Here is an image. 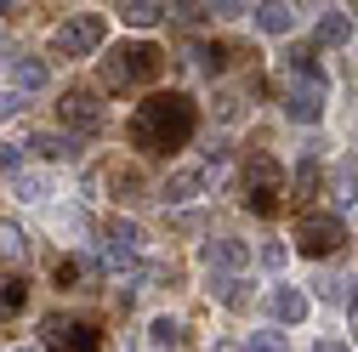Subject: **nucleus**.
Returning a JSON list of instances; mask_svg holds the SVG:
<instances>
[{"instance_id": "f257e3e1", "label": "nucleus", "mask_w": 358, "mask_h": 352, "mask_svg": "<svg viewBox=\"0 0 358 352\" xmlns=\"http://www.w3.org/2000/svg\"><path fill=\"white\" fill-rule=\"evenodd\" d=\"M137 148H182L194 137V103L188 97H154L137 114Z\"/></svg>"}, {"instance_id": "f03ea898", "label": "nucleus", "mask_w": 358, "mask_h": 352, "mask_svg": "<svg viewBox=\"0 0 358 352\" xmlns=\"http://www.w3.org/2000/svg\"><path fill=\"white\" fill-rule=\"evenodd\" d=\"M324 74L313 68L307 57H296L290 63V91H285V114L290 119H301V125H319V114H324Z\"/></svg>"}, {"instance_id": "7ed1b4c3", "label": "nucleus", "mask_w": 358, "mask_h": 352, "mask_svg": "<svg viewBox=\"0 0 358 352\" xmlns=\"http://www.w3.org/2000/svg\"><path fill=\"white\" fill-rule=\"evenodd\" d=\"M137 256H143V228L131 222V216H114V222H108V239H103V261H108L114 273L131 279V273L143 267Z\"/></svg>"}, {"instance_id": "20e7f679", "label": "nucleus", "mask_w": 358, "mask_h": 352, "mask_svg": "<svg viewBox=\"0 0 358 352\" xmlns=\"http://www.w3.org/2000/svg\"><path fill=\"white\" fill-rule=\"evenodd\" d=\"M296 244H301V256H336L347 244V222L341 216H301L296 222Z\"/></svg>"}, {"instance_id": "39448f33", "label": "nucleus", "mask_w": 358, "mask_h": 352, "mask_svg": "<svg viewBox=\"0 0 358 352\" xmlns=\"http://www.w3.org/2000/svg\"><path fill=\"white\" fill-rule=\"evenodd\" d=\"M103 46V17H69L52 29V52L57 57H92Z\"/></svg>"}, {"instance_id": "423d86ee", "label": "nucleus", "mask_w": 358, "mask_h": 352, "mask_svg": "<svg viewBox=\"0 0 358 352\" xmlns=\"http://www.w3.org/2000/svg\"><path fill=\"white\" fill-rule=\"evenodd\" d=\"M245 188H250V193H245V205L267 216V210H273V205H279V188H285V170H279L273 159H267V154H262V159L250 165V176H245Z\"/></svg>"}, {"instance_id": "0eeeda50", "label": "nucleus", "mask_w": 358, "mask_h": 352, "mask_svg": "<svg viewBox=\"0 0 358 352\" xmlns=\"http://www.w3.org/2000/svg\"><path fill=\"white\" fill-rule=\"evenodd\" d=\"M148 74H154V52L148 46H125V52H114L103 63V80L108 85H131V80H148Z\"/></svg>"}, {"instance_id": "6e6552de", "label": "nucleus", "mask_w": 358, "mask_h": 352, "mask_svg": "<svg viewBox=\"0 0 358 352\" xmlns=\"http://www.w3.org/2000/svg\"><path fill=\"white\" fill-rule=\"evenodd\" d=\"M262 307H267V318H279V324H307L313 295H307V290H296V284H273Z\"/></svg>"}, {"instance_id": "1a4fd4ad", "label": "nucleus", "mask_w": 358, "mask_h": 352, "mask_svg": "<svg viewBox=\"0 0 358 352\" xmlns=\"http://www.w3.org/2000/svg\"><path fill=\"white\" fill-rule=\"evenodd\" d=\"M63 125L74 131V137H92V131H103V103L92 91H69L63 97Z\"/></svg>"}, {"instance_id": "9d476101", "label": "nucleus", "mask_w": 358, "mask_h": 352, "mask_svg": "<svg viewBox=\"0 0 358 352\" xmlns=\"http://www.w3.org/2000/svg\"><path fill=\"white\" fill-rule=\"evenodd\" d=\"M205 188H210V170H205V165H182V170L165 176V193H159V199H165V205H188V199H199Z\"/></svg>"}, {"instance_id": "9b49d317", "label": "nucleus", "mask_w": 358, "mask_h": 352, "mask_svg": "<svg viewBox=\"0 0 358 352\" xmlns=\"http://www.w3.org/2000/svg\"><path fill=\"white\" fill-rule=\"evenodd\" d=\"M199 261H205V267H222V273H245L250 267V244L245 239H205Z\"/></svg>"}, {"instance_id": "f8f14e48", "label": "nucleus", "mask_w": 358, "mask_h": 352, "mask_svg": "<svg viewBox=\"0 0 358 352\" xmlns=\"http://www.w3.org/2000/svg\"><path fill=\"white\" fill-rule=\"evenodd\" d=\"M46 346L92 352V346H97V330H92V324H69V318H46Z\"/></svg>"}, {"instance_id": "ddd939ff", "label": "nucleus", "mask_w": 358, "mask_h": 352, "mask_svg": "<svg viewBox=\"0 0 358 352\" xmlns=\"http://www.w3.org/2000/svg\"><path fill=\"white\" fill-rule=\"evenodd\" d=\"M313 34H319V46H347V40L358 34V23L341 6H330V12H319V29H313Z\"/></svg>"}, {"instance_id": "4468645a", "label": "nucleus", "mask_w": 358, "mask_h": 352, "mask_svg": "<svg viewBox=\"0 0 358 352\" xmlns=\"http://www.w3.org/2000/svg\"><path fill=\"white\" fill-rule=\"evenodd\" d=\"M29 148H34L40 159H74V154H80V142H74V137H57V131H29Z\"/></svg>"}, {"instance_id": "2eb2a0df", "label": "nucleus", "mask_w": 358, "mask_h": 352, "mask_svg": "<svg viewBox=\"0 0 358 352\" xmlns=\"http://www.w3.org/2000/svg\"><path fill=\"white\" fill-rule=\"evenodd\" d=\"M256 29H262V34H290V29H296V6L267 0V6H256Z\"/></svg>"}, {"instance_id": "dca6fc26", "label": "nucleus", "mask_w": 358, "mask_h": 352, "mask_svg": "<svg viewBox=\"0 0 358 352\" xmlns=\"http://www.w3.org/2000/svg\"><path fill=\"white\" fill-rule=\"evenodd\" d=\"M46 80H52V74H46L40 57H17V63H12V91H17V97H23V91H40Z\"/></svg>"}, {"instance_id": "f3484780", "label": "nucleus", "mask_w": 358, "mask_h": 352, "mask_svg": "<svg viewBox=\"0 0 358 352\" xmlns=\"http://www.w3.org/2000/svg\"><path fill=\"white\" fill-rule=\"evenodd\" d=\"M159 17H165L159 0H125V6H120V23H125V29H154Z\"/></svg>"}, {"instance_id": "a211bd4d", "label": "nucleus", "mask_w": 358, "mask_h": 352, "mask_svg": "<svg viewBox=\"0 0 358 352\" xmlns=\"http://www.w3.org/2000/svg\"><path fill=\"white\" fill-rule=\"evenodd\" d=\"M12 193H17L23 205H40V199H52V176H40V170H23V176H12Z\"/></svg>"}, {"instance_id": "6ab92c4d", "label": "nucleus", "mask_w": 358, "mask_h": 352, "mask_svg": "<svg viewBox=\"0 0 358 352\" xmlns=\"http://www.w3.org/2000/svg\"><path fill=\"white\" fill-rule=\"evenodd\" d=\"M0 261H29V239H23V228L17 222H0Z\"/></svg>"}, {"instance_id": "aec40b11", "label": "nucleus", "mask_w": 358, "mask_h": 352, "mask_svg": "<svg viewBox=\"0 0 358 352\" xmlns=\"http://www.w3.org/2000/svg\"><path fill=\"white\" fill-rule=\"evenodd\" d=\"M148 346L154 352H176V346H182V324H176V318H154L148 324Z\"/></svg>"}, {"instance_id": "412c9836", "label": "nucleus", "mask_w": 358, "mask_h": 352, "mask_svg": "<svg viewBox=\"0 0 358 352\" xmlns=\"http://www.w3.org/2000/svg\"><path fill=\"white\" fill-rule=\"evenodd\" d=\"M319 295H324V301H336V307H347V313L358 307V290H352V279H319Z\"/></svg>"}, {"instance_id": "4be33fe9", "label": "nucleus", "mask_w": 358, "mask_h": 352, "mask_svg": "<svg viewBox=\"0 0 358 352\" xmlns=\"http://www.w3.org/2000/svg\"><path fill=\"white\" fill-rule=\"evenodd\" d=\"M0 176H23V148L17 142H0Z\"/></svg>"}, {"instance_id": "5701e85b", "label": "nucleus", "mask_w": 358, "mask_h": 352, "mask_svg": "<svg viewBox=\"0 0 358 352\" xmlns=\"http://www.w3.org/2000/svg\"><path fill=\"white\" fill-rule=\"evenodd\" d=\"M245 352H285V341H279L273 330H256V335L245 341Z\"/></svg>"}, {"instance_id": "b1692460", "label": "nucleus", "mask_w": 358, "mask_h": 352, "mask_svg": "<svg viewBox=\"0 0 358 352\" xmlns=\"http://www.w3.org/2000/svg\"><path fill=\"white\" fill-rule=\"evenodd\" d=\"M194 63H199V74H222V46H199Z\"/></svg>"}, {"instance_id": "393cba45", "label": "nucleus", "mask_w": 358, "mask_h": 352, "mask_svg": "<svg viewBox=\"0 0 358 352\" xmlns=\"http://www.w3.org/2000/svg\"><path fill=\"white\" fill-rule=\"evenodd\" d=\"M285 261H290V250H285V244H262V267H273V273H279Z\"/></svg>"}, {"instance_id": "a878e982", "label": "nucleus", "mask_w": 358, "mask_h": 352, "mask_svg": "<svg viewBox=\"0 0 358 352\" xmlns=\"http://www.w3.org/2000/svg\"><path fill=\"white\" fill-rule=\"evenodd\" d=\"M17 108H23V97H17V91H0V119H12Z\"/></svg>"}, {"instance_id": "bb28decb", "label": "nucleus", "mask_w": 358, "mask_h": 352, "mask_svg": "<svg viewBox=\"0 0 358 352\" xmlns=\"http://www.w3.org/2000/svg\"><path fill=\"white\" fill-rule=\"evenodd\" d=\"M313 352H358V346H347V341H319Z\"/></svg>"}, {"instance_id": "cd10ccee", "label": "nucleus", "mask_w": 358, "mask_h": 352, "mask_svg": "<svg viewBox=\"0 0 358 352\" xmlns=\"http://www.w3.org/2000/svg\"><path fill=\"white\" fill-rule=\"evenodd\" d=\"M352 330H358V307H352Z\"/></svg>"}, {"instance_id": "c85d7f7f", "label": "nucleus", "mask_w": 358, "mask_h": 352, "mask_svg": "<svg viewBox=\"0 0 358 352\" xmlns=\"http://www.w3.org/2000/svg\"><path fill=\"white\" fill-rule=\"evenodd\" d=\"M17 352H40V346H17Z\"/></svg>"}]
</instances>
